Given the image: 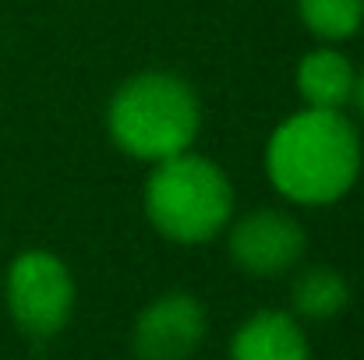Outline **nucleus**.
<instances>
[{"instance_id":"nucleus-8","label":"nucleus","mask_w":364,"mask_h":360,"mask_svg":"<svg viewBox=\"0 0 364 360\" xmlns=\"http://www.w3.org/2000/svg\"><path fill=\"white\" fill-rule=\"evenodd\" d=\"M354 67L336 50H315L297 64V89L311 110H340L354 99Z\"/></svg>"},{"instance_id":"nucleus-10","label":"nucleus","mask_w":364,"mask_h":360,"mask_svg":"<svg viewBox=\"0 0 364 360\" xmlns=\"http://www.w3.org/2000/svg\"><path fill=\"white\" fill-rule=\"evenodd\" d=\"M297 11L322 39H347L364 21V0H297Z\"/></svg>"},{"instance_id":"nucleus-4","label":"nucleus","mask_w":364,"mask_h":360,"mask_svg":"<svg viewBox=\"0 0 364 360\" xmlns=\"http://www.w3.org/2000/svg\"><path fill=\"white\" fill-rule=\"evenodd\" d=\"M75 304V283L64 261L50 251H25L7 272L11 318L36 339H50L64 329Z\"/></svg>"},{"instance_id":"nucleus-7","label":"nucleus","mask_w":364,"mask_h":360,"mask_svg":"<svg viewBox=\"0 0 364 360\" xmlns=\"http://www.w3.org/2000/svg\"><path fill=\"white\" fill-rule=\"evenodd\" d=\"M230 360H311V354L301 325L290 315L258 311L237 329L230 343Z\"/></svg>"},{"instance_id":"nucleus-3","label":"nucleus","mask_w":364,"mask_h":360,"mask_svg":"<svg viewBox=\"0 0 364 360\" xmlns=\"http://www.w3.org/2000/svg\"><path fill=\"white\" fill-rule=\"evenodd\" d=\"M145 212L152 227L170 240H213L234 212V191L223 170L202 156L181 152L159 159L145 184Z\"/></svg>"},{"instance_id":"nucleus-5","label":"nucleus","mask_w":364,"mask_h":360,"mask_svg":"<svg viewBox=\"0 0 364 360\" xmlns=\"http://www.w3.org/2000/svg\"><path fill=\"white\" fill-rule=\"evenodd\" d=\"M205 339V307L191 293L152 300L134 322L138 360H188Z\"/></svg>"},{"instance_id":"nucleus-2","label":"nucleus","mask_w":364,"mask_h":360,"mask_svg":"<svg viewBox=\"0 0 364 360\" xmlns=\"http://www.w3.org/2000/svg\"><path fill=\"white\" fill-rule=\"evenodd\" d=\"M198 99L177 75H138L110 103V134L134 159H170L191 148L198 134Z\"/></svg>"},{"instance_id":"nucleus-1","label":"nucleus","mask_w":364,"mask_h":360,"mask_svg":"<svg viewBox=\"0 0 364 360\" xmlns=\"http://www.w3.org/2000/svg\"><path fill=\"white\" fill-rule=\"evenodd\" d=\"M269 177L301 205H329L350 191L361 170V141L340 110H304L269 141Z\"/></svg>"},{"instance_id":"nucleus-11","label":"nucleus","mask_w":364,"mask_h":360,"mask_svg":"<svg viewBox=\"0 0 364 360\" xmlns=\"http://www.w3.org/2000/svg\"><path fill=\"white\" fill-rule=\"evenodd\" d=\"M354 103H358V110L364 114V71L354 78Z\"/></svg>"},{"instance_id":"nucleus-6","label":"nucleus","mask_w":364,"mask_h":360,"mask_svg":"<svg viewBox=\"0 0 364 360\" xmlns=\"http://www.w3.org/2000/svg\"><path fill=\"white\" fill-rule=\"evenodd\" d=\"M230 254L251 276H279L304 254V230L287 212H251L230 234Z\"/></svg>"},{"instance_id":"nucleus-9","label":"nucleus","mask_w":364,"mask_h":360,"mask_svg":"<svg viewBox=\"0 0 364 360\" xmlns=\"http://www.w3.org/2000/svg\"><path fill=\"white\" fill-rule=\"evenodd\" d=\"M347 300H350V286L333 268H308L294 283V311L301 318H311V322L336 318L347 307Z\"/></svg>"}]
</instances>
